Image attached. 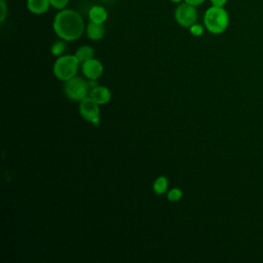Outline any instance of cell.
<instances>
[{
  "label": "cell",
  "mask_w": 263,
  "mask_h": 263,
  "mask_svg": "<svg viewBox=\"0 0 263 263\" xmlns=\"http://www.w3.org/2000/svg\"><path fill=\"white\" fill-rule=\"evenodd\" d=\"M55 34L65 41L79 39L84 31V21L79 12L65 8L59 10L52 23Z\"/></svg>",
  "instance_id": "6da1fadb"
},
{
  "label": "cell",
  "mask_w": 263,
  "mask_h": 263,
  "mask_svg": "<svg viewBox=\"0 0 263 263\" xmlns=\"http://www.w3.org/2000/svg\"><path fill=\"white\" fill-rule=\"evenodd\" d=\"M203 24L205 29L212 34H222L229 25V15L224 7H209L203 15Z\"/></svg>",
  "instance_id": "7a4b0ae2"
},
{
  "label": "cell",
  "mask_w": 263,
  "mask_h": 263,
  "mask_svg": "<svg viewBox=\"0 0 263 263\" xmlns=\"http://www.w3.org/2000/svg\"><path fill=\"white\" fill-rule=\"evenodd\" d=\"M78 64L79 61L75 55H62L55 61L53 65V74L59 79L67 81L75 77V74L78 69Z\"/></svg>",
  "instance_id": "3957f363"
},
{
  "label": "cell",
  "mask_w": 263,
  "mask_h": 263,
  "mask_svg": "<svg viewBox=\"0 0 263 263\" xmlns=\"http://www.w3.org/2000/svg\"><path fill=\"white\" fill-rule=\"evenodd\" d=\"M88 89V82L80 77H73L67 80L64 85L66 96L73 101H82L87 97Z\"/></svg>",
  "instance_id": "277c9868"
},
{
  "label": "cell",
  "mask_w": 263,
  "mask_h": 263,
  "mask_svg": "<svg viewBox=\"0 0 263 263\" xmlns=\"http://www.w3.org/2000/svg\"><path fill=\"white\" fill-rule=\"evenodd\" d=\"M197 17L198 13L196 6L191 5L185 1L179 3L175 9V20L182 27H191L196 23Z\"/></svg>",
  "instance_id": "5b68a950"
},
{
  "label": "cell",
  "mask_w": 263,
  "mask_h": 263,
  "mask_svg": "<svg viewBox=\"0 0 263 263\" xmlns=\"http://www.w3.org/2000/svg\"><path fill=\"white\" fill-rule=\"evenodd\" d=\"M79 112L80 115L87 121L92 122L95 125L100 124L99 104L95 102L90 97H86L82 101H80Z\"/></svg>",
  "instance_id": "8992f818"
},
{
  "label": "cell",
  "mask_w": 263,
  "mask_h": 263,
  "mask_svg": "<svg viewBox=\"0 0 263 263\" xmlns=\"http://www.w3.org/2000/svg\"><path fill=\"white\" fill-rule=\"evenodd\" d=\"M103 65L96 59L88 60L82 64V72L88 79H97L103 74Z\"/></svg>",
  "instance_id": "52a82bcc"
},
{
  "label": "cell",
  "mask_w": 263,
  "mask_h": 263,
  "mask_svg": "<svg viewBox=\"0 0 263 263\" xmlns=\"http://www.w3.org/2000/svg\"><path fill=\"white\" fill-rule=\"evenodd\" d=\"M89 97L99 105H104L110 101L111 92L105 86H96L90 90Z\"/></svg>",
  "instance_id": "ba28073f"
},
{
  "label": "cell",
  "mask_w": 263,
  "mask_h": 263,
  "mask_svg": "<svg viewBox=\"0 0 263 263\" xmlns=\"http://www.w3.org/2000/svg\"><path fill=\"white\" fill-rule=\"evenodd\" d=\"M87 37L93 41L101 40L105 35V26L102 23L90 22L86 26Z\"/></svg>",
  "instance_id": "9c48e42d"
},
{
  "label": "cell",
  "mask_w": 263,
  "mask_h": 263,
  "mask_svg": "<svg viewBox=\"0 0 263 263\" xmlns=\"http://www.w3.org/2000/svg\"><path fill=\"white\" fill-rule=\"evenodd\" d=\"M50 6L49 0H27V8L33 14H43Z\"/></svg>",
  "instance_id": "30bf717a"
},
{
  "label": "cell",
  "mask_w": 263,
  "mask_h": 263,
  "mask_svg": "<svg viewBox=\"0 0 263 263\" xmlns=\"http://www.w3.org/2000/svg\"><path fill=\"white\" fill-rule=\"evenodd\" d=\"M88 18L90 22L104 24L108 18V12L102 5H92L88 10Z\"/></svg>",
  "instance_id": "8fae6325"
},
{
  "label": "cell",
  "mask_w": 263,
  "mask_h": 263,
  "mask_svg": "<svg viewBox=\"0 0 263 263\" xmlns=\"http://www.w3.org/2000/svg\"><path fill=\"white\" fill-rule=\"evenodd\" d=\"M75 57L77 58V60L79 61V63H84L88 60H91L93 59L95 57V50L91 46H88V45H83V46H80L77 50H76V53H75Z\"/></svg>",
  "instance_id": "7c38bea8"
},
{
  "label": "cell",
  "mask_w": 263,
  "mask_h": 263,
  "mask_svg": "<svg viewBox=\"0 0 263 263\" xmlns=\"http://www.w3.org/2000/svg\"><path fill=\"white\" fill-rule=\"evenodd\" d=\"M167 185L168 184H167L166 177H164V176L158 177L153 184V190L156 194H159V195L163 194L167 189Z\"/></svg>",
  "instance_id": "4fadbf2b"
},
{
  "label": "cell",
  "mask_w": 263,
  "mask_h": 263,
  "mask_svg": "<svg viewBox=\"0 0 263 263\" xmlns=\"http://www.w3.org/2000/svg\"><path fill=\"white\" fill-rule=\"evenodd\" d=\"M65 40H58V41H55L52 45H51V48H50V51H51V53L53 54V55H61L64 51H65V49H66V43L64 42Z\"/></svg>",
  "instance_id": "5bb4252c"
},
{
  "label": "cell",
  "mask_w": 263,
  "mask_h": 263,
  "mask_svg": "<svg viewBox=\"0 0 263 263\" xmlns=\"http://www.w3.org/2000/svg\"><path fill=\"white\" fill-rule=\"evenodd\" d=\"M183 193L179 188H174L167 193V199L170 201H178L181 199Z\"/></svg>",
  "instance_id": "9a60e30c"
},
{
  "label": "cell",
  "mask_w": 263,
  "mask_h": 263,
  "mask_svg": "<svg viewBox=\"0 0 263 263\" xmlns=\"http://www.w3.org/2000/svg\"><path fill=\"white\" fill-rule=\"evenodd\" d=\"M69 1H70V0H49L50 5H51L53 8L58 9V10L65 9V8L67 7Z\"/></svg>",
  "instance_id": "2e32d148"
},
{
  "label": "cell",
  "mask_w": 263,
  "mask_h": 263,
  "mask_svg": "<svg viewBox=\"0 0 263 263\" xmlns=\"http://www.w3.org/2000/svg\"><path fill=\"white\" fill-rule=\"evenodd\" d=\"M189 30H190V33H191L193 36L198 37V36L202 35V33H203V31H204V28H203V26H201V25L195 23V24H193L191 27H189Z\"/></svg>",
  "instance_id": "e0dca14e"
},
{
  "label": "cell",
  "mask_w": 263,
  "mask_h": 263,
  "mask_svg": "<svg viewBox=\"0 0 263 263\" xmlns=\"http://www.w3.org/2000/svg\"><path fill=\"white\" fill-rule=\"evenodd\" d=\"M7 15V5L5 0H0V22L3 23Z\"/></svg>",
  "instance_id": "ac0fdd59"
},
{
  "label": "cell",
  "mask_w": 263,
  "mask_h": 263,
  "mask_svg": "<svg viewBox=\"0 0 263 263\" xmlns=\"http://www.w3.org/2000/svg\"><path fill=\"white\" fill-rule=\"evenodd\" d=\"M212 5L214 6H219V7H224L225 4L228 2V0H210Z\"/></svg>",
  "instance_id": "d6986e66"
},
{
  "label": "cell",
  "mask_w": 263,
  "mask_h": 263,
  "mask_svg": "<svg viewBox=\"0 0 263 263\" xmlns=\"http://www.w3.org/2000/svg\"><path fill=\"white\" fill-rule=\"evenodd\" d=\"M185 2L191 4V5H194V6H198V5H201L205 0H184Z\"/></svg>",
  "instance_id": "ffe728a7"
},
{
  "label": "cell",
  "mask_w": 263,
  "mask_h": 263,
  "mask_svg": "<svg viewBox=\"0 0 263 263\" xmlns=\"http://www.w3.org/2000/svg\"><path fill=\"white\" fill-rule=\"evenodd\" d=\"M171 1H172V2H174V3H178V4H179V3L183 2L184 0H171Z\"/></svg>",
  "instance_id": "44dd1931"
},
{
  "label": "cell",
  "mask_w": 263,
  "mask_h": 263,
  "mask_svg": "<svg viewBox=\"0 0 263 263\" xmlns=\"http://www.w3.org/2000/svg\"><path fill=\"white\" fill-rule=\"evenodd\" d=\"M102 1L105 3H111V2H114L115 0H102Z\"/></svg>",
  "instance_id": "7402d4cb"
}]
</instances>
